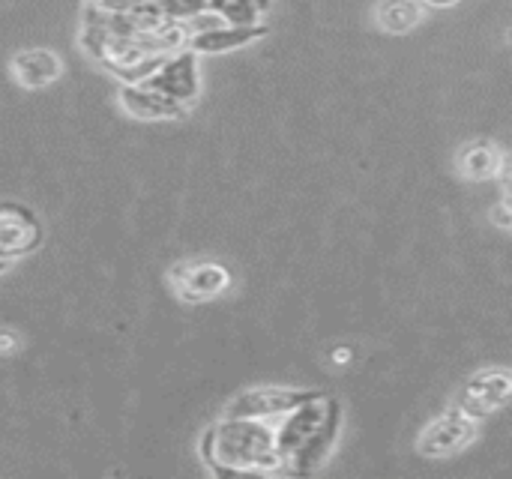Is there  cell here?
I'll return each instance as SVG.
<instances>
[{"instance_id": "1", "label": "cell", "mask_w": 512, "mask_h": 479, "mask_svg": "<svg viewBox=\"0 0 512 479\" xmlns=\"http://www.w3.org/2000/svg\"><path fill=\"white\" fill-rule=\"evenodd\" d=\"M342 420V405L324 393H315L312 399L282 414V423L273 429V444L282 471L297 477L315 474L327 462L333 444L339 441Z\"/></svg>"}, {"instance_id": "2", "label": "cell", "mask_w": 512, "mask_h": 479, "mask_svg": "<svg viewBox=\"0 0 512 479\" xmlns=\"http://www.w3.org/2000/svg\"><path fill=\"white\" fill-rule=\"evenodd\" d=\"M201 456L216 477H252L282 471L267 420L225 417L201 438Z\"/></svg>"}, {"instance_id": "3", "label": "cell", "mask_w": 512, "mask_h": 479, "mask_svg": "<svg viewBox=\"0 0 512 479\" xmlns=\"http://www.w3.org/2000/svg\"><path fill=\"white\" fill-rule=\"evenodd\" d=\"M147 90H156L180 105H189L201 93V78H198V54L189 48L180 54H168L144 81H138Z\"/></svg>"}, {"instance_id": "4", "label": "cell", "mask_w": 512, "mask_h": 479, "mask_svg": "<svg viewBox=\"0 0 512 479\" xmlns=\"http://www.w3.org/2000/svg\"><path fill=\"white\" fill-rule=\"evenodd\" d=\"M474 438H477V420L465 417L459 408H450L420 432L414 447L423 459H450L462 453Z\"/></svg>"}, {"instance_id": "5", "label": "cell", "mask_w": 512, "mask_h": 479, "mask_svg": "<svg viewBox=\"0 0 512 479\" xmlns=\"http://www.w3.org/2000/svg\"><path fill=\"white\" fill-rule=\"evenodd\" d=\"M168 282L183 303H207L228 291L231 273L216 261H183L171 267Z\"/></svg>"}, {"instance_id": "6", "label": "cell", "mask_w": 512, "mask_h": 479, "mask_svg": "<svg viewBox=\"0 0 512 479\" xmlns=\"http://www.w3.org/2000/svg\"><path fill=\"white\" fill-rule=\"evenodd\" d=\"M512 396V378L507 369H486L477 372L459 393L456 408L471 420H486L489 414L501 411Z\"/></svg>"}, {"instance_id": "7", "label": "cell", "mask_w": 512, "mask_h": 479, "mask_svg": "<svg viewBox=\"0 0 512 479\" xmlns=\"http://www.w3.org/2000/svg\"><path fill=\"white\" fill-rule=\"evenodd\" d=\"M318 390H297V387H255L240 393L228 408L225 417H249V420H276L297 408L300 402L312 399Z\"/></svg>"}, {"instance_id": "8", "label": "cell", "mask_w": 512, "mask_h": 479, "mask_svg": "<svg viewBox=\"0 0 512 479\" xmlns=\"http://www.w3.org/2000/svg\"><path fill=\"white\" fill-rule=\"evenodd\" d=\"M42 246V225L21 204H0V258L15 261Z\"/></svg>"}, {"instance_id": "9", "label": "cell", "mask_w": 512, "mask_h": 479, "mask_svg": "<svg viewBox=\"0 0 512 479\" xmlns=\"http://www.w3.org/2000/svg\"><path fill=\"white\" fill-rule=\"evenodd\" d=\"M261 36H267L264 24H219V27L186 36V48L192 54H219V51L243 48Z\"/></svg>"}, {"instance_id": "10", "label": "cell", "mask_w": 512, "mask_h": 479, "mask_svg": "<svg viewBox=\"0 0 512 479\" xmlns=\"http://www.w3.org/2000/svg\"><path fill=\"white\" fill-rule=\"evenodd\" d=\"M60 72H63V60L48 48H24L12 57V78L27 90L48 87L51 81L60 78Z\"/></svg>"}, {"instance_id": "11", "label": "cell", "mask_w": 512, "mask_h": 479, "mask_svg": "<svg viewBox=\"0 0 512 479\" xmlns=\"http://www.w3.org/2000/svg\"><path fill=\"white\" fill-rule=\"evenodd\" d=\"M120 105L126 114L138 117V120H177L186 114L189 105H180L156 90H147L141 84H123L120 87Z\"/></svg>"}, {"instance_id": "12", "label": "cell", "mask_w": 512, "mask_h": 479, "mask_svg": "<svg viewBox=\"0 0 512 479\" xmlns=\"http://www.w3.org/2000/svg\"><path fill=\"white\" fill-rule=\"evenodd\" d=\"M459 171L468 180H495L504 174V150L492 141H474L462 150Z\"/></svg>"}, {"instance_id": "13", "label": "cell", "mask_w": 512, "mask_h": 479, "mask_svg": "<svg viewBox=\"0 0 512 479\" xmlns=\"http://www.w3.org/2000/svg\"><path fill=\"white\" fill-rule=\"evenodd\" d=\"M423 21L420 0H381L375 9V24L384 33H408Z\"/></svg>"}, {"instance_id": "14", "label": "cell", "mask_w": 512, "mask_h": 479, "mask_svg": "<svg viewBox=\"0 0 512 479\" xmlns=\"http://www.w3.org/2000/svg\"><path fill=\"white\" fill-rule=\"evenodd\" d=\"M267 6L270 0H204V9L216 12L228 24H258V15Z\"/></svg>"}, {"instance_id": "15", "label": "cell", "mask_w": 512, "mask_h": 479, "mask_svg": "<svg viewBox=\"0 0 512 479\" xmlns=\"http://www.w3.org/2000/svg\"><path fill=\"white\" fill-rule=\"evenodd\" d=\"M18 348H21V336H18V330L0 327V357H6V354H15Z\"/></svg>"}, {"instance_id": "16", "label": "cell", "mask_w": 512, "mask_h": 479, "mask_svg": "<svg viewBox=\"0 0 512 479\" xmlns=\"http://www.w3.org/2000/svg\"><path fill=\"white\" fill-rule=\"evenodd\" d=\"M141 3H147V0H96V6L105 9V12H129V9H135Z\"/></svg>"}, {"instance_id": "17", "label": "cell", "mask_w": 512, "mask_h": 479, "mask_svg": "<svg viewBox=\"0 0 512 479\" xmlns=\"http://www.w3.org/2000/svg\"><path fill=\"white\" fill-rule=\"evenodd\" d=\"M492 219H495V222H498V225L507 231V228H510V204H507V201H501V204L492 210Z\"/></svg>"}, {"instance_id": "18", "label": "cell", "mask_w": 512, "mask_h": 479, "mask_svg": "<svg viewBox=\"0 0 512 479\" xmlns=\"http://www.w3.org/2000/svg\"><path fill=\"white\" fill-rule=\"evenodd\" d=\"M333 363H336V366H348V363H351V351H348V348H339V351L333 354Z\"/></svg>"}, {"instance_id": "19", "label": "cell", "mask_w": 512, "mask_h": 479, "mask_svg": "<svg viewBox=\"0 0 512 479\" xmlns=\"http://www.w3.org/2000/svg\"><path fill=\"white\" fill-rule=\"evenodd\" d=\"M420 3H426V6H435V9H450V6H456L459 0H420Z\"/></svg>"}, {"instance_id": "20", "label": "cell", "mask_w": 512, "mask_h": 479, "mask_svg": "<svg viewBox=\"0 0 512 479\" xmlns=\"http://www.w3.org/2000/svg\"><path fill=\"white\" fill-rule=\"evenodd\" d=\"M9 267H12V261H3V258H0V276H3V273H6Z\"/></svg>"}]
</instances>
